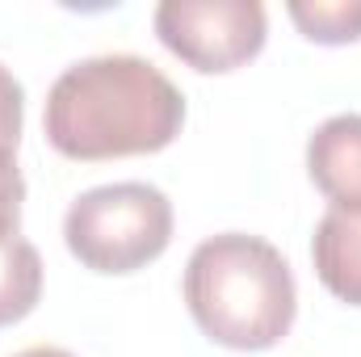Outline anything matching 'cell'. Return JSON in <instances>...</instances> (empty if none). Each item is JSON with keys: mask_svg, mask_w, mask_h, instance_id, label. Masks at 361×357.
Listing matches in <instances>:
<instances>
[{"mask_svg": "<svg viewBox=\"0 0 361 357\" xmlns=\"http://www.w3.org/2000/svg\"><path fill=\"white\" fill-rule=\"evenodd\" d=\"M152 25L156 38L193 72H235L261 55L269 34L261 0H164Z\"/></svg>", "mask_w": 361, "mask_h": 357, "instance_id": "277c9868", "label": "cell"}, {"mask_svg": "<svg viewBox=\"0 0 361 357\" xmlns=\"http://www.w3.org/2000/svg\"><path fill=\"white\" fill-rule=\"evenodd\" d=\"M185 126L180 89L143 55H89L47 92L42 131L68 160L164 152Z\"/></svg>", "mask_w": 361, "mask_h": 357, "instance_id": "6da1fadb", "label": "cell"}, {"mask_svg": "<svg viewBox=\"0 0 361 357\" xmlns=\"http://www.w3.org/2000/svg\"><path fill=\"white\" fill-rule=\"evenodd\" d=\"M42 294V257L30 240H0V328L21 324Z\"/></svg>", "mask_w": 361, "mask_h": 357, "instance_id": "52a82bcc", "label": "cell"}, {"mask_svg": "<svg viewBox=\"0 0 361 357\" xmlns=\"http://www.w3.org/2000/svg\"><path fill=\"white\" fill-rule=\"evenodd\" d=\"M21 122H25V89L21 80L0 63V147H13L21 143Z\"/></svg>", "mask_w": 361, "mask_h": 357, "instance_id": "30bf717a", "label": "cell"}, {"mask_svg": "<svg viewBox=\"0 0 361 357\" xmlns=\"http://www.w3.org/2000/svg\"><path fill=\"white\" fill-rule=\"evenodd\" d=\"M286 13L311 42L345 47L361 38V0H290Z\"/></svg>", "mask_w": 361, "mask_h": 357, "instance_id": "ba28073f", "label": "cell"}, {"mask_svg": "<svg viewBox=\"0 0 361 357\" xmlns=\"http://www.w3.org/2000/svg\"><path fill=\"white\" fill-rule=\"evenodd\" d=\"M68 253L92 273H135L173 240V202L147 181L85 189L63 214Z\"/></svg>", "mask_w": 361, "mask_h": 357, "instance_id": "3957f363", "label": "cell"}, {"mask_svg": "<svg viewBox=\"0 0 361 357\" xmlns=\"http://www.w3.org/2000/svg\"><path fill=\"white\" fill-rule=\"evenodd\" d=\"M185 307L193 324L223 349H273L298 311V286L290 261L269 240L248 231H223L193 248L185 265Z\"/></svg>", "mask_w": 361, "mask_h": 357, "instance_id": "7a4b0ae2", "label": "cell"}, {"mask_svg": "<svg viewBox=\"0 0 361 357\" xmlns=\"http://www.w3.org/2000/svg\"><path fill=\"white\" fill-rule=\"evenodd\" d=\"M307 173L332 206L361 210V114H336L307 139Z\"/></svg>", "mask_w": 361, "mask_h": 357, "instance_id": "5b68a950", "label": "cell"}, {"mask_svg": "<svg viewBox=\"0 0 361 357\" xmlns=\"http://www.w3.org/2000/svg\"><path fill=\"white\" fill-rule=\"evenodd\" d=\"M17 357H76L68 349H55V345H34V349H21Z\"/></svg>", "mask_w": 361, "mask_h": 357, "instance_id": "8fae6325", "label": "cell"}, {"mask_svg": "<svg viewBox=\"0 0 361 357\" xmlns=\"http://www.w3.org/2000/svg\"><path fill=\"white\" fill-rule=\"evenodd\" d=\"M311 261L328 294H336L349 307H361V210L332 206L319 219L311 240Z\"/></svg>", "mask_w": 361, "mask_h": 357, "instance_id": "8992f818", "label": "cell"}, {"mask_svg": "<svg viewBox=\"0 0 361 357\" xmlns=\"http://www.w3.org/2000/svg\"><path fill=\"white\" fill-rule=\"evenodd\" d=\"M21 202H25V181H21V169H17V152L0 147V240L17 236Z\"/></svg>", "mask_w": 361, "mask_h": 357, "instance_id": "9c48e42d", "label": "cell"}]
</instances>
